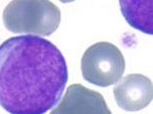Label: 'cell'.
<instances>
[{
	"label": "cell",
	"instance_id": "obj_2",
	"mask_svg": "<svg viewBox=\"0 0 153 114\" xmlns=\"http://www.w3.org/2000/svg\"><path fill=\"white\" fill-rule=\"evenodd\" d=\"M60 9L46 0H16L3 11L4 27L12 33L50 36L60 24Z\"/></svg>",
	"mask_w": 153,
	"mask_h": 114
},
{
	"label": "cell",
	"instance_id": "obj_5",
	"mask_svg": "<svg viewBox=\"0 0 153 114\" xmlns=\"http://www.w3.org/2000/svg\"><path fill=\"white\" fill-rule=\"evenodd\" d=\"M113 95L120 108L126 111H139L146 108L152 101V81L139 73L128 74L117 81Z\"/></svg>",
	"mask_w": 153,
	"mask_h": 114
},
{
	"label": "cell",
	"instance_id": "obj_1",
	"mask_svg": "<svg viewBox=\"0 0 153 114\" xmlns=\"http://www.w3.org/2000/svg\"><path fill=\"white\" fill-rule=\"evenodd\" d=\"M68 80L65 56L34 35L0 45V106L9 114H44L60 100Z\"/></svg>",
	"mask_w": 153,
	"mask_h": 114
},
{
	"label": "cell",
	"instance_id": "obj_6",
	"mask_svg": "<svg viewBox=\"0 0 153 114\" xmlns=\"http://www.w3.org/2000/svg\"><path fill=\"white\" fill-rule=\"evenodd\" d=\"M120 10L133 28L152 35V1H120Z\"/></svg>",
	"mask_w": 153,
	"mask_h": 114
},
{
	"label": "cell",
	"instance_id": "obj_4",
	"mask_svg": "<svg viewBox=\"0 0 153 114\" xmlns=\"http://www.w3.org/2000/svg\"><path fill=\"white\" fill-rule=\"evenodd\" d=\"M50 114H112L100 93L74 84Z\"/></svg>",
	"mask_w": 153,
	"mask_h": 114
},
{
	"label": "cell",
	"instance_id": "obj_3",
	"mask_svg": "<svg viewBox=\"0 0 153 114\" xmlns=\"http://www.w3.org/2000/svg\"><path fill=\"white\" fill-rule=\"evenodd\" d=\"M84 80L95 86L108 87L117 84L126 69L125 57L115 45L98 42L85 51L81 61Z\"/></svg>",
	"mask_w": 153,
	"mask_h": 114
}]
</instances>
